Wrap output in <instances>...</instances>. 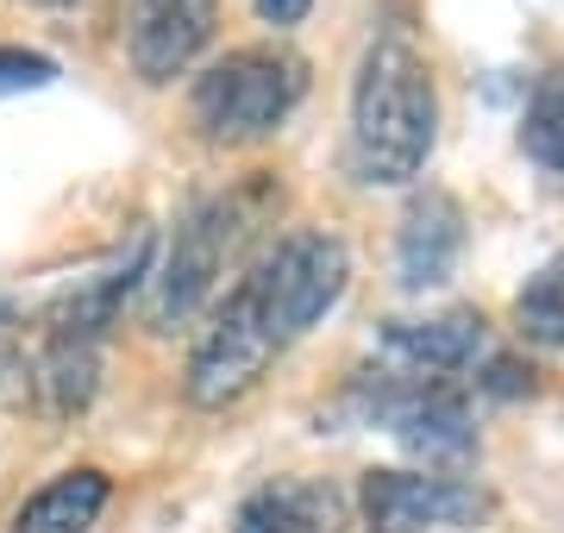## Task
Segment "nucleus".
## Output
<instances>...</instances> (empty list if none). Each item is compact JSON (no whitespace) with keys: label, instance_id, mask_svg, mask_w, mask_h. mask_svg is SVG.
<instances>
[{"label":"nucleus","instance_id":"nucleus-1","mask_svg":"<svg viewBox=\"0 0 564 533\" xmlns=\"http://www.w3.org/2000/svg\"><path fill=\"white\" fill-rule=\"evenodd\" d=\"M433 144H440L433 63L402 32H383L364 51L351 83V176L370 188H402L426 170Z\"/></svg>","mask_w":564,"mask_h":533},{"label":"nucleus","instance_id":"nucleus-2","mask_svg":"<svg viewBox=\"0 0 564 533\" xmlns=\"http://www.w3.org/2000/svg\"><path fill=\"white\" fill-rule=\"evenodd\" d=\"M307 95V63L282 44H245L226 51L195 76L188 88V113L202 126L207 144H258L282 132V120L302 107Z\"/></svg>","mask_w":564,"mask_h":533},{"label":"nucleus","instance_id":"nucleus-3","mask_svg":"<svg viewBox=\"0 0 564 533\" xmlns=\"http://www.w3.org/2000/svg\"><path fill=\"white\" fill-rule=\"evenodd\" d=\"M245 232H251L245 195H207V202H195L182 214L163 264L151 270V327L176 333L214 302V289H220V276H226V264H232V251H239Z\"/></svg>","mask_w":564,"mask_h":533},{"label":"nucleus","instance_id":"nucleus-4","mask_svg":"<svg viewBox=\"0 0 564 533\" xmlns=\"http://www.w3.org/2000/svg\"><path fill=\"white\" fill-rule=\"evenodd\" d=\"M345 283H351V251L333 232H289L245 270V289L258 295L263 320L282 346L339 308Z\"/></svg>","mask_w":564,"mask_h":533},{"label":"nucleus","instance_id":"nucleus-5","mask_svg":"<svg viewBox=\"0 0 564 533\" xmlns=\"http://www.w3.org/2000/svg\"><path fill=\"white\" fill-rule=\"evenodd\" d=\"M282 339L270 333L263 320L258 295L245 289V276L232 283L220 308L207 314L202 339L188 351V370H182V395L195 402V409H232L245 390H258V377L276 365Z\"/></svg>","mask_w":564,"mask_h":533},{"label":"nucleus","instance_id":"nucleus-6","mask_svg":"<svg viewBox=\"0 0 564 533\" xmlns=\"http://www.w3.org/2000/svg\"><path fill=\"white\" fill-rule=\"evenodd\" d=\"M358 414L370 427L395 433L421 458H464L477 446V421L458 383L445 377H402V370H370L358 383Z\"/></svg>","mask_w":564,"mask_h":533},{"label":"nucleus","instance_id":"nucleus-7","mask_svg":"<svg viewBox=\"0 0 564 533\" xmlns=\"http://www.w3.org/2000/svg\"><path fill=\"white\" fill-rule=\"evenodd\" d=\"M364 527L370 533H445L477 527L496 502L470 477H426V471H364Z\"/></svg>","mask_w":564,"mask_h":533},{"label":"nucleus","instance_id":"nucleus-8","mask_svg":"<svg viewBox=\"0 0 564 533\" xmlns=\"http://www.w3.org/2000/svg\"><path fill=\"white\" fill-rule=\"evenodd\" d=\"M220 0H126V51L144 83H176L214 44Z\"/></svg>","mask_w":564,"mask_h":533},{"label":"nucleus","instance_id":"nucleus-9","mask_svg":"<svg viewBox=\"0 0 564 533\" xmlns=\"http://www.w3.org/2000/svg\"><path fill=\"white\" fill-rule=\"evenodd\" d=\"M489 346V327L477 308H445L426 314V320H389L377 333V351H383L389 370L402 377H445L458 383V370H470Z\"/></svg>","mask_w":564,"mask_h":533},{"label":"nucleus","instance_id":"nucleus-10","mask_svg":"<svg viewBox=\"0 0 564 533\" xmlns=\"http://www.w3.org/2000/svg\"><path fill=\"white\" fill-rule=\"evenodd\" d=\"M464 246H470V220H464V207L445 195V188H426L414 195L395 226V276L402 289H440L452 270H458Z\"/></svg>","mask_w":564,"mask_h":533},{"label":"nucleus","instance_id":"nucleus-11","mask_svg":"<svg viewBox=\"0 0 564 533\" xmlns=\"http://www.w3.org/2000/svg\"><path fill=\"white\" fill-rule=\"evenodd\" d=\"M151 251H158V232H139L126 258H113L101 276L76 283L69 295H57L44 308V333H69V339H95L101 346L107 333H113V320L126 314V302H132V289L151 283Z\"/></svg>","mask_w":564,"mask_h":533},{"label":"nucleus","instance_id":"nucleus-12","mask_svg":"<svg viewBox=\"0 0 564 533\" xmlns=\"http://www.w3.org/2000/svg\"><path fill=\"white\" fill-rule=\"evenodd\" d=\"M345 502L321 477H270L239 502L232 533H339Z\"/></svg>","mask_w":564,"mask_h":533},{"label":"nucleus","instance_id":"nucleus-13","mask_svg":"<svg viewBox=\"0 0 564 533\" xmlns=\"http://www.w3.org/2000/svg\"><path fill=\"white\" fill-rule=\"evenodd\" d=\"M107 496H113V483H107V471H95V465L57 471L44 490H32L20 502L13 533H88L95 521H101Z\"/></svg>","mask_w":564,"mask_h":533},{"label":"nucleus","instance_id":"nucleus-14","mask_svg":"<svg viewBox=\"0 0 564 533\" xmlns=\"http://www.w3.org/2000/svg\"><path fill=\"white\" fill-rule=\"evenodd\" d=\"M39 390L51 395V414H82L101 390V346L95 339H69V333H44L39 358Z\"/></svg>","mask_w":564,"mask_h":533},{"label":"nucleus","instance_id":"nucleus-15","mask_svg":"<svg viewBox=\"0 0 564 533\" xmlns=\"http://www.w3.org/2000/svg\"><path fill=\"white\" fill-rule=\"evenodd\" d=\"M514 333L533 339V346L564 351V251L545 258L521 283V295H514Z\"/></svg>","mask_w":564,"mask_h":533},{"label":"nucleus","instance_id":"nucleus-16","mask_svg":"<svg viewBox=\"0 0 564 533\" xmlns=\"http://www.w3.org/2000/svg\"><path fill=\"white\" fill-rule=\"evenodd\" d=\"M521 151H527L540 170L564 176V63H558V69H545L540 83H533V95H527Z\"/></svg>","mask_w":564,"mask_h":533},{"label":"nucleus","instance_id":"nucleus-17","mask_svg":"<svg viewBox=\"0 0 564 533\" xmlns=\"http://www.w3.org/2000/svg\"><path fill=\"white\" fill-rule=\"evenodd\" d=\"M57 76H63L57 57L25 51V44H0V101H13V95H39V88H51Z\"/></svg>","mask_w":564,"mask_h":533},{"label":"nucleus","instance_id":"nucleus-18","mask_svg":"<svg viewBox=\"0 0 564 533\" xmlns=\"http://www.w3.org/2000/svg\"><path fill=\"white\" fill-rule=\"evenodd\" d=\"M32 390H39V370L25 365L13 346H0V409H25Z\"/></svg>","mask_w":564,"mask_h":533},{"label":"nucleus","instance_id":"nucleus-19","mask_svg":"<svg viewBox=\"0 0 564 533\" xmlns=\"http://www.w3.org/2000/svg\"><path fill=\"white\" fill-rule=\"evenodd\" d=\"M258 7L263 25H276V32H289V25H302L307 13H314V0H251Z\"/></svg>","mask_w":564,"mask_h":533},{"label":"nucleus","instance_id":"nucleus-20","mask_svg":"<svg viewBox=\"0 0 564 533\" xmlns=\"http://www.w3.org/2000/svg\"><path fill=\"white\" fill-rule=\"evenodd\" d=\"M484 390L521 395V390H533V370H521V365H508V358H496V365H489V377H484Z\"/></svg>","mask_w":564,"mask_h":533},{"label":"nucleus","instance_id":"nucleus-21","mask_svg":"<svg viewBox=\"0 0 564 533\" xmlns=\"http://www.w3.org/2000/svg\"><path fill=\"white\" fill-rule=\"evenodd\" d=\"M7 320H13V302H7V295H0V327H7Z\"/></svg>","mask_w":564,"mask_h":533},{"label":"nucleus","instance_id":"nucleus-22","mask_svg":"<svg viewBox=\"0 0 564 533\" xmlns=\"http://www.w3.org/2000/svg\"><path fill=\"white\" fill-rule=\"evenodd\" d=\"M25 7H69V0H25Z\"/></svg>","mask_w":564,"mask_h":533}]
</instances>
